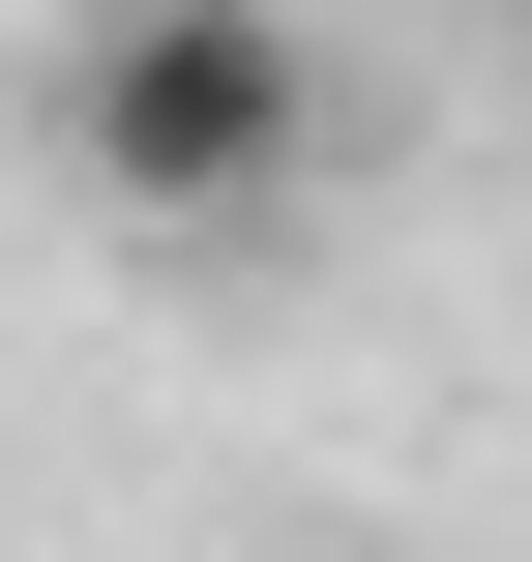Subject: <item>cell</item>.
I'll use <instances>...</instances> for the list:
<instances>
[{
	"instance_id": "obj_1",
	"label": "cell",
	"mask_w": 532,
	"mask_h": 562,
	"mask_svg": "<svg viewBox=\"0 0 532 562\" xmlns=\"http://www.w3.org/2000/svg\"><path fill=\"white\" fill-rule=\"evenodd\" d=\"M326 148H355V89H326L296 0H59V207L89 237L237 267V237L326 207Z\"/></svg>"
}]
</instances>
